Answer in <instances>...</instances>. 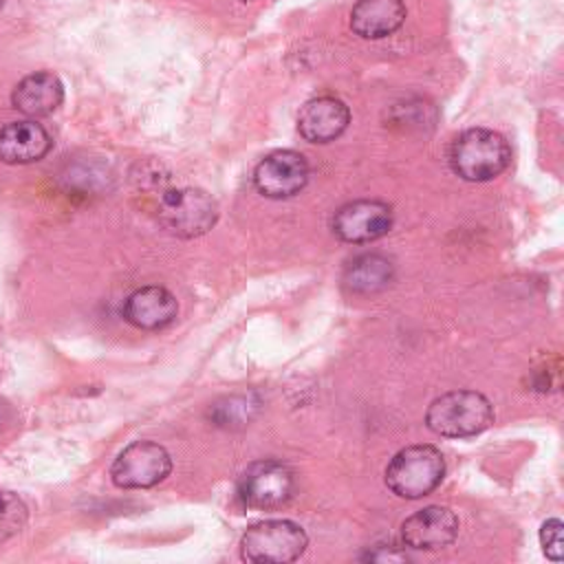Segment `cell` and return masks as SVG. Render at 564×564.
Wrapping results in <instances>:
<instances>
[{"label": "cell", "instance_id": "cell-1", "mask_svg": "<svg viewBox=\"0 0 564 564\" xmlns=\"http://www.w3.org/2000/svg\"><path fill=\"white\" fill-rule=\"evenodd\" d=\"M449 167L463 181L485 183L500 176L511 163L507 139L487 128H469L449 145Z\"/></svg>", "mask_w": 564, "mask_h": 564}, {"label": "cell", "instance_id": "cell-2", "mask_svg": "<svg viewBox=\"0 0 564 564\" xmlns=\"http://www.w3.org/2000/svg\"><path fill=\"white\" fill-rule=\"evenodd\" d=\"M494 423L491 401L476 390H454L434 399L425 412V425L445 438H467Z\"/></svg>", "mask_w": 564, "mask_h": 564}, {"label": "cell", "instance_id": "cell-3", "mask_svg": "<svg viewBox=\"0 0 564 564\" xmlns=\"http://www.w3.org/2000/svg\"><path fill=\"white\" fill-rule=\"evenodd\" d=\"M445 476V458L434 445H410L392 456L386 467V485L405 500L432 494Z\"/></svg>", "mask_w": 564, "mask_h": 564}, {"label": "cell", "instance_id": "cell-4", "mask_svg": "<svg viewBox=\"0 0 564 564\" xmlns=\"http://www.w3.org/2000/svg\"><path fill=\"white\" fill-rule=\"evenodd\" d=\"M159 223L178 238H198L218 220L216 200L198 187L161 192L156 200Z\"/></svg>", "mask_w": 564, "mask_h": 564}, {"label": "cell", "instance_id": "cell-5", "mask_svg": "<svg viewBox=\"0 0 564 564\" xmlns=\"http://www.w3.org/2000/svg\"><path fill=\"white\" fill-rule=\"evenodd\" d=\"M308 546L306 531L293 520H264L240 538V557L256 564L295 562Z\"/></svg>", "mask_w": 564, "mask_h": 564}, {"label": "cell", "instance_id": "cell-6", "mask_svg": "<svg viewBox=\"0 0 564 564\" xmlns=\"http://www.w3.org/2000/svg\"><path fill=\"white\" fill-rule=\"evenodd\" d=\"M172 471L170 452L154 441H134L115 458L112 482L121 489H148L165 480Z\"/></svg>", "mask_w": 564, "mask_h": 564}, {"label": "cell", "instance_id": "cell-7", "mask_svg": "<svg viewBox=\"0 0 564 564\" xmlns=\"http://www.w3.org/2000/svg\"><path fill=\"white\" fill-rule=\"evenodd\" d=\"M293 471L280 460H258L245 469L238 482V498L245 507L273 511L286 505L293 496Z\"/></svg>", "mask_w": 564, "mask_h": 564}, {"label": "cell", "instance_id": "cell-8", "mask_svg": "<svg viewBox=\"0 0 564 564\" xmlns=\"http://www.w3.org/2000/svg\"><path fill=\"white\" fill-rule=\"evenodd\" d=\"M308 161L295 150H275L253 170V185L267 198H291L308 183Z\"/></svg>", "mask_w": 564, "mask_h": 564}, {"label": "cell", "instance_id": "cell-9", "mask_svg": "<svg viewBox=\"0 0 564 564\" xmlns=\"http://www.w3.org/2000/svg\"><path fill=\"white\" fill-rule=\"evenodd\" d=\"M394 214L383 200H352L339 207L333 216V234L350 245L372 242L392 229Z\"/></svg>", "mask_w": 564, "mask_h": 564}, {"label": "cell", "instance_id": "cell-10", "mask_svg": "<svg viewBox=\"0 0 564 564\" xmlns=\"http://www.w3.org/2000/svg\"><path fill=\"white\" fill-rule=\"evenodd\" d=\"M458 535V518L441 505L423 507L401 524V540L414 551H438L449 546Z\"/></svg>", "mask_w": 564, "mask_h": 564}, {"label": "cell", "instance_id": "cell-11", "mask_svg": "<svg viewBox=\"0 0 564 564\" xmlns=\"http://www.w3.org/2000/svg\"><path fill=\"white\" fill-rule=\"evenodd\" d=\"M178 304L176 297L163 286H141L134 289L121 308V315L128 324L141 330H159L170 326L176 319Z\"/></svg>", "mask_w": 564, "mask_h": 564}, {"label": "cell", "instance_id": "cell-12", "mask_svg": "<svg viewBox=\"0 0 564 564\" xmlns=\"http://www.w3.org/2000/svg\"><path fill=\"white\" fill-rule=\"evenodd\" d=\"M350 123L348 106L330 95L306 101L297 115V130L308 143L335 141Z\"/></svg>", "mask_w": 564, "mask_h": 564}, {"label": "cell", "instance_id": "cell-13", "mask_svg": "<svg viewBox=\"0 0 564 564\" xmlns=\"http://www.w3.org/2000/svg\"><path fill=\"white\" fill-rule=\"evenodd\" d=\"M53 148V139L37 121H11L0 130V161L24 165L40 161Z\"/></svg>", "mask_w": 564, "mask_h": 564}, {"label": "cell", "instance_id": "cell-14", "mask_svg": "<svg viewBox=\"0 0 564 564\" xmlns=\"http://www.w3.org/2000/svg\"><path fill=\"white\" fill-rule=\"evenodd\" d=\"M64 101V86L57 75L40 70L18 82L11 95V104L26 117H44L57 110Z\"/></svg>", "mask_w": 564, "mask_h": 564}, {"label": "cell", "instance_id": "cell-15", "mask_svg": "<svg viewBox=\"0 0 564 564\" xmlns=\"http://www.w3.org/2000/svg\"><path fill=\"white\" fill-rule=\"evenodd\" d=\"M403 0H357L350 11V29L364 40H381L401 29Z\"/></svg>", "mask_w": 564, "mask_h": 564}, {"label": "cell", "instance_id": "cell-16", "mask_svg": "<svg viewBox=\"0 0 564 564\" xmlns=\"http://www.w3.org/2000/svg\"><path fill=\"white\" fill-rule=\"evenodd\" d=\"M394 278V267L386 256L364 253L350 260L344 269L341 284L348 293L370 295L383 291Z\"/></svg>", "mask_w": 564, "mask_h": 564}, {"label": "cell", "instance_id": "cell-17", "mask_svg": "<svg viewBox=\"0 0 564 564\" xmlns=\"http://www.w3.org/2000/svg\"><path fill=\"white\" fill-rule=\"evenodd\" d=\"M258 399L253 394H231L216 403L209 410V416L214 419L216 425L223 427H234V425H245L258 410Z\"/></svg>", "mask_w": 564, "mask_h": 564}, {"label": "cell", "instance_id": "cell-18", "mask_svg": "<svg viewBox=\"0 0 564 564\" xmlns=\"http://www.w3.org/2000/svg\"><path fill=\"white\" fill-rule=\"evenodd\" d=\"M29 520V509L11 491H0V542L18 535Z\"/></svg>", "mask_w": 564, "mask_h": 564}, {"label": "cell", "instance_id": "cell-19", "mask_svg": "<svg viewBox=\"0 0 564 564\" xmlns=\"http://www.w3.org/2000/svg\"><path fill=\"white\" fill-rule=\"evenodd\" d=\"M540 544L549 560L560 562L562 560V520L551 518L540 529Z\"/></svg>", "mask_w": 564, "mask_h": 564}, {"label": "cell", "instance_id": "cell-20", "mask_svg": "<svg viewBox=\"0 0 564 564\" xmlns=\"http://www.w3.org/2000/svg\"><path fill=\"white\" fill-rule=\"evenodd\" d=\"M364 560H370V562H408V553L394 544H379V546H372L368 549V553L361 555Z\"/></svg>", "mask_w": 564, "mask_h": 564}, {"label": "cell", "instance_id": "cell-21", "mask_svg": "<svg viewBox=\"0 0 564 564\" xmlns=\"http://www.w3.org/2000/svg\"><path fill=\"white\" fill-rule=\"evenodd\" d=\"M2 2H4V0H0V7H2Z\"/></svg>", "mask_w": 564, "mask_h": 564}]
</instances>
